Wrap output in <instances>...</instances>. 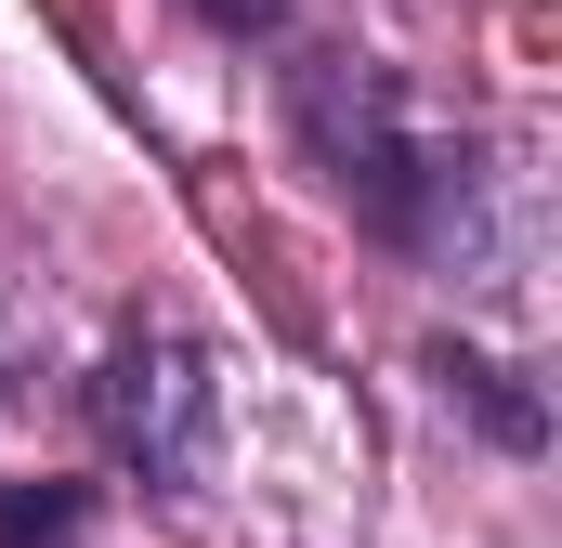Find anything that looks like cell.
<instances>
[{
	"instance_id": "1",
	"label": "cell",
	"mask_w": 562,
	"mask_h": 548,
	"mask_svg": "<svg viewBox=\"0 0 562 548\" xmlns=\"http://www.w3.org/2000/svg\"><path fill=\"white\" fill-rule=\"evenodd\" d=\"M288 132L327 170V196L380 236V249H419V262H471L484 249V157L471 144H431L406 118V79L367 66V53H301L288 66Z\"/></svg>"
},
{
	"instance_id": "2",
	"label": "cell",
	"mask_w": 562,
	"mask_h": 548,
	"mask_svg": "<svg viewBox=\"0 0 562 548\" xmlns=\"http://www.w3.org/2000/svg\"><path fill=\"white\" fill-rule=\"evenodd\" d=\"M92 431L132 457L144 483H196L210 470V431H223V379L183 327H119V353L92 366Z\"/></svg>"
},
{
	"instance_id": "3",
	"label": "cell",
	"mask_w": 562,
	"mask_h": 548,
	"mask_svg": "<svg viewBox=\"0 0 562 548\" xmlns=\"http://www.w3.org/2000/svg\"><path fill=\"white\" fill-rule=\"evenodd\" d=\"M419 366H431V392L471 418L484 444H510V457H537V444H550V406H537V392H524V379H510V366H497L484 340H431Z\"/></svg>"
},
{
	"instance_id": "4",
	"label": "cell",
	"mask_w": 562,
	"mask_h": 548,
	"mask_svg": "<svg viewBox=\"0 0 562 548\" xmlns=\"http://www.w3.org/2000/svg\"><path fill=\"white\" fill-rule=\"evenodd\" d=\"M92 496L79 483H0V548H79Z\"/></svg>"
},
{
	"instance_id": "5",
	"label": "cell",
	"mask_w": 562,
	"mask_h": 548,
	"mask_svg": "<svg viewBox=\"0 0 562 548\" xmlns=\"http://www.w3.org/2000/svg\"><path fill=\"white\" fill-rule=\"evenodd\" d=\"M183 13H210L223 39H262V26H276V13H288V0H183Z\"/></svg>"
}]
</instances>
